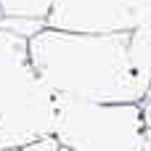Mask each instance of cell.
Here are the masks:
<instances>
[{"label": "cell", "instance_id": "obj_1", "mask_svg": "<svg viewBox=\"0 0 151 151\" xmlns=\"http://www.w3.org/2000/svg\"><path fill=\"white\" fill-rule=\"evenodd\" d=\"M127 40L130 32L85 35L42 27L27 40V53L35 74L58 98L141 104L149 85L130 61Z\"/></svg>", "mask_w": 151, "mask_h": 151}, {"label": "cell", "instance_id": "obj_2", "mask_svg": "<svg viewBox=\"0 0 151 151\" xmlns=\"http://www.w3.org/2000/svg\"><path fill=\"white\" fill-rule=\"evenodd\" d=\"M58 98L35 74L27 40L0 27V149L53 138Z\"/></svg>", "mask_w": 151, "mask_h": 151}, {"label": "cell", "instance_id": "obj_3", "mask_svg": "<svg viewBox=\"0 0 151 151\" xmlns=\"http://www.w3.org/2000/svg\"><path fill=\"white\" fill-rule=\"evenodd\" d=\"M143 130L141 104L58 98L56 106L53 138L69 151H122Z\"/></svg>", "mask_w": 151, "mask_h": 151}, {"label": "cell", "instance_id": "obj_4", "mask_svg": "<svg viewBox=\"0 0 151 151\" xmlns=\"http://www.w3.org/2000/svg\"><path fill=\"white\" fill-rule=\"evenodd\" d=\"M45 27L85 35L133 32L127 0H53Z\"/></svg>", "mask_w": 151, "mask_h": 151}, {"label": "cell", "instance_id": "obj_5", "mask_svg": "<svg viewBox=\"0 0 151 151\" xmlns=\"http://www.w3.org/2000/svg\"><path fill=\"white\" fill-rule=\"evenodd\" d=\"M127 50H130V61H133L135 72L149 85V96H151V27H141V29L130 32Z\"/></svg>", "mask_w": 151, "mask_h": 151}, {"label": "cell", "instance_id": "obj_6", "mask_svg": "<svg viewBox=\"0 0 151 151\" xmlns=\"http://www.w3.org/2000/svg\"><path fill=\"white\" fill-rule=\"evenodd\" d=\"M53 0H0V11L3 19H32V21H42L50 13Z\"/></svg>", "mask_w": 151, "mask_h": 151}, {"label": "cell", "instance_id": "obj_7", "mask_svg": "<svg viewBox=\"0 0 151 151\" xmlns=\"http://www.w3.org/2000/svg\"><path fill=\"white\" fill-rule=\"evenodd\" d=\"M127 11H130L133 29L151 27V0H127Z\"/></svg>", "mask_w": 151, "mask_h": 151}, {"label": "cell", "instance_id": "obj_8", "mask_svg": "<svg viewBox=\"0 0 151 151\" xmlns=\"http://www.w3.org/2000/svg\"><path fill=\"white\" fill-rule=\"evenodd\" d=\"M122 151H151V130H143L141 138H135L130 146H125Z\"/></svg>", "mask_w": 151, "mask_h": 151}, {"label": "cell", "instance_id": "obj_9", "mask_svg": "<svg viewBox=\"0 0 151 151\" xmlns=\"http://www.w3.org/2000/svg\"><path fill=\"white\" fill-rule=\"evenodd\" d=\"M29 149H32V151H69V149H64V146H58V143H56V138L37 141V143H32Z\"/></svg>", "mask_w": 151, "mask_h": 151}, {"label": "cell", "instance_id": "obj_10", "mask_svg": "<svg viewBox=\"0 0 151 151\" xmlns=\"http://www.w3.org/2000/svg\"><path fill=\"white\" fill-rule=\"evenodd\" d=\"M141 117H143V127L151 130V96H146L141 101Z\"/></svg>", "mask_w": 151, "mask_h": 151}, {"label": "cell", "instance_id": "obj_11", "mask_svg": "<svg viewBox=\"0 0 151 151\" xmlns=\"http://www.w3.org/2000/svg\"><path fill=\"white\" fill-rule=\"evenodd\" d=\"M0 151H32L29 146H24V149H0Z\"/></svg>", "mask_w": 151, "mask_h": 151}, {"label": "cell", "instance_id": "obj_12", "mask_svg": "<svg viewBox=\"0 0 151 151\" xmlns=\"http://www.w3.org/2000/svg\"><path fill=\"white\" fill-rule=\"evenodd\" d=\"M0 21H3V11H0Z\"/></svg>", "mask_w": 151, "mask_h": 151}]
</instances>
